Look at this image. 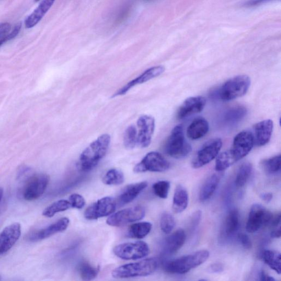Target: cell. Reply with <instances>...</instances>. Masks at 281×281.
Here are the masks:
<instances>
[{
    "instance_id": "cell-1",
    "label": "cell",
    "mask_w": 281,
    "mask_h": 281,
    "mask_svg": "<svg viewBox=\"0 0 281 281\" xmlns=\"http://www.w3.org/2000/svg\"><path fill=\"white\" fill-rule=\"evenodd\" d=\"M111 142L108 134H103L85 149L79 158L78 166L83 172H89L95 168L105 157Z\"/></svg>"
},
{
    "instance_id": "cell-28",
    "label": "cell",
    "mask_w": 281,
    "mask_h": 281,
    "mask_svg": "<svg viewBox=\"0 0 281 281\" xmlns=\"http://www.w3.org/2000/svg\"><path fill=\"white\" fill-rule=\"evenodd\" d=\"M263 261L274 271L280 275L281 272L280 253L272 250H266L263 255Z\"/></svg>"
},
{
    "instance_id": "cell-22",
    "label": "cell",
    "mask_w": 281,
    "mask_h": 281,
    "mask_svg": "<svg viewBox=\"0 0 281 281\" xmlns=\"http://www.w3.org/2000/svg\"><path fill=\"white\" fill-rule=\"evenodd\" d=\"M186 235L183 229H179L165 240L164 244V252L171 255L178 251L185 242Z\"/></svg>"
},
{
    "instance_id": "cell-43",
    "label": "cell",
    "mask_w": 281,
    "mask_h": 281,
    "mask_svg": "<svg viewBox=\"0 0 281 281\" xmlns=\"http://www.w3.org/2000/svg\"><path fill=\"white\" fill-rule=\"evenodd\" d=\"M274 1V0H249L246 3V6L252 7L256 5H260L269 1Z\"/></svg>"
},
{
    "instance_id": "cell-31",
    "label": "cell",
    "mask_w": 281,
    "mask_h": 281,
    "mask_svg": "<svg viewBox=\"0 0 281 281\" xmlns=\"http://www.w3.org/2000/svg\"><path fill=\"white\" fill-rule=\"evenodd\" d=\"M217 157L216 170L217 172H223L236 163L230 150L220 154Z\"/></svg>"
},
{
    "instance_id": "cell-10",
    "label": "cell",
    "mask_w": 281,
    "mask_h": 281,
    "mask_svg": "<svg viewBox=\"0 0 281 281\" xmlns=\"http://www.w3.org/2000/svg\"><path fill=\"white\" fill-rule=\"evenodd\" d=\"M49 181V176L46 174H36L31 176L22 191L23 199L27 201L38 199L45 192Z\"/></svg>"
},
{
    "instance_id": "cell-48",
    "label": "cell",
    "mask_w": 281,
    "mask_h": 281,
    "mask_svg": "<svg viewBox=\"0 0 281 281\" xmlns=\"http://www.w3.org/2000/svg\"><path fill=\"white\" fill-rule=\"evenodd\" d=\"M281 235V228L274 230L271 234V237L273 239H280Z\"/></svg>"
},
{
    "instance_id": "cell-42",
    "label": "cell",
    "mask_w": 281,
    "mask_h": 281,
    "mask_svg": "<svg viewBox=\"0 0 281 281\" xmlns=\"http://www.w3.org/2000/svg\"><path fill=\"white\" fill-rule=\"evenodd\" d=\"M224 271V267L222 264L215 263L212 264L208 269V272L211 273H220Z\"/></svg>"
},
{
    "instance_id": "cell-46",
    "label": "cell",
    "mask_w": 281,
    "mask_h": 281,
    "mask_svg": "<svg viewBox=\"0 0 281 281\" xmlns=\"http://www.w3.org/2000/svg\"><path fill=\"white\" fill-rule=\"evenodd\" d=\"M261 197L264 202L269 203L273 200V195L272 193H264L261 195Z\"/></svg>"
},
{
    "instance_id": "cell-23",
    "label": "cell",
    "mask_w": 281,
    "mask_h": 281,
    "mask_svg": "<svg viewBox=\"0 0 281 281\" xmlns=\"http://www.w3.org/2000/svg\"><path fill=\"white\" fill-rule=\"evenodd\" d=\"M209 125L208 121L202 117H198L193 120L187 130L189 138L196 140L202 138L208 133Z\"/></svg>"
},
{
    "instance_id": "cell-30",
    "label": "cell",
    "mask_w": 281,
    "mask_h": 281,
    "mask_svg": "<svg viewBox=\"0 0 281 281\" xmlns=\"http://www.w3.org/2000/svg\"><path fill=\"white\" fill-rule=\"evenodd\" d=\"M100 272L98 267L92 266L87 262H81L78 267V272L82 280L91 281L95 279Z\"/></svg>"
},
{
    "instance_id": "cell-47",
    "label": "cell",
    "mask_w": 281,
    "mask_h": 281,
    "mask_svg": "<svg viewBox=\"0 0 281 281\" xmlns=\"http://www.w3.org/2000/svg\"><path fill=\"white\" fill-rule=\"evenodd\" d=\"M261 280L263 281H275V279L269 276L265 272L262 271L261 273Z\"/></svg>"
},
{
    "instance_id": "cell-27",
    "label": "cell",
    "mask_w": 281,
    "mask_h": 281,
    "mask_svg": "<svg viewBox=\"0 0 281 281\" xmlns=\"http://www.w3.org/2000/svg\"><path fill=\"white\" fill-rule=\"evenodd\" d=\"M152 228V225L149 222H141L132 225L128 230V235L130 238L142 239L145 238Z\"/></svg>"
},
{
    "instance_id": "cell-7",
    "label": "cell",
    "mask_w": 281,
    "mask_h": 281,
    "mask_svg": "<svg viewBox=\"0 0 281 281\" xmlns=\"http://www.w3.org/2000/svg\"><path fill=\"white\" fill-rule=\"evenodd\" d=\"M222 146V140L219 138L212 139L206 142L198 151L193 159V168H200L211 162L218 156Z\"/></svg>"
},
{
    "instance_id": "cell-6",
    "label": "cell",
    "mask_w": 281,
    "mask_h": 281,
    "mask_svg": "<svg viewBox=\"0 0 281 281\" xmlns=\"http://www.w3.org/2000/svg\"><path fill=\"white\" fill-rule=\"evenodd\" d=\"M114 254L123 260H137L144 258L150 253V248L145 242L137 241L119 245L114 247Z\"/></svg>"
},
{
    "instance_id": "cell-16",
    "label": "cell",
    "mask_w": 281,
    "mask_h": 281,
    "mask_svg": "<svg viewBox=\"0 0 281 281\" xmlns=\"http://www.w3.org/2000/svg\"><path fill=\"white\" fill-rule=\"evenodd\" d=\"M165 68L162 65L155 66L147 69L142 74L135 79L131 80L128 83L121 88L117 92H115L112 97L122 96L126 94L131 89L137 85L145 83V82L152 80L156 77L161 75L164 73Z\"/></svg>"
},
{
    "instance_id": "cell-37",
    "label": "cell",
    "mask_w": 281,
    "mask_h": 281,
    "mask_svg": "<svg viewBox=\"0 0 281 281\" xmlns=\"http://www.w3.org/2000/svg\"><path fill=\"white\" fill-rule=\"evenodd\" d=\"M175 220L172 214L168 212L164 213L161 216L160 226L163 232L170 234L175 227Z\"/></svg>"
},
{
    "instance_id": "cell-5",
    "label": "cell",
    "mask_w": 281,
    "mask_h": 281,
    "mask_svg": "<svg viewBox=\"0 0 281 281\" xmlns=\"http://www.w3.org/2000/svg\"><path fill=\"white\" fill-rule=\"evenodd\" d=\"M164 150L168 156L181 159L188 156L192 151L191 146L185 140L183 126H176L165 143Z\"/></svg>"
},
{
    "instance_id": "cell-40",
    "label": "cell",
    "mask_w": 281,
    "mask_h": 281,
    "mask_svg": "<svg viewBox=\"0 0 281 281\" xmlns=\"http://www.w3.org/2000/svg\"><path fill=\"white\" fill-rule=\"evenodd\" d=\"M11 31V25L8 23L0 24V46L8 41V35Z\"/></svg>"
},
{
    "instance_id": "cell-39",
    "label": "cell",
    "mask_w": 281,
    "mask_h": 281,
    "mask_svg": "<svg viewBox=\"0 0 281 281\" xmlns=\"http://www.w3.org/2000/svg\"><path fill=\"white\" fill-rule=\"evenodd\" d=\"M69 202L70 203L71 207L75 209H82L85 205L84 198L77 194L70 195L69 198Z\"/></svg>"
},
{
    "instance_id": "cell-2",
    "label": "cell",
    "mask_w": 281,
    "mask_h": 281,
    "mask_svg": "<svg viewBox=\"0 0 281 281\" xmlns=\"http://www.w3.org/2000/svg\"><path fill=\"white\" fill-rule=\"evenodd\" d=\"M209 257V253L208 251H197L164 263V269L165 272L170 274H184L202 265L208 260Z\"/></svg>"
},
{
    "instance_id": "cell-51",
    "label": "cell",
    "mask_w": 281,
    "mask_h": 281,
    "mask_svg": "<svg viewBox=\"0 0 281 281\" xmlns=\"http://www.w3.org/2000/svg\"><path fill=\"white\" fill-rule=\"evenodd\" d=\"M147 1H150V0H147Z\"/></svg>"
},
{
    "instance_id": "cell-29",
    "label": "cell",
    "mask_w": 281,
    "mask_h": 281,
    "mask_svg": "<svg viewBox=\"0 0 281 281\" xmlns=\"http://www.w3.org/2000/svg\"><path fill=\"white\" fill-rule=\"evenodd\" d=\"M253 172L251 163L247 162L241 165L237 174L235 184L239 188L244 187L251 177Z\"/></svg>"
},
{
    "instance_id": "cell-32",
    "label": "cell",
    "mask_w": 281,
    "mask_h": 281,
    "mask_svg": "<svg viewBox=\"0 0 281 281\" xmlns=\"http://www.w3.org/2000/svg\"><path fill=\"white\" fill-rule=\"evenodd\" d=\"M71 207L69 201L61 200L55 202L43 211L42 215L47 218H52L55 214L68 210Z\"/></svg>"
},
{
    "instance_id": "cell-20",
    "label": "cell",
    "mask_w": 281,
    "mask_h": 281,
    "mask_svg": "<svg viewBox=\"0 0 281 281\" xmlns=\"http://www.w3.org/2000/svg\"><path fill=\"white\" fill-rule=\"evenodd\" d=\"M147 186L146 181L126 186L118 196L119 205L123 206L133 202Z\"/></svg>"
},
{
    "instance_id": "cell-4",
    "label": "cell",
    "mask_w": 281,
    "mask_h": 281,
    "mask_svg": "<svg viewBox=\"0 0 281 281\" xmlns=\"http://www.w3.org/2000/svg\"><path fill=\"white\" fill-rule=\"evenodd\" d=\"M251 84L250 77L239 75L226 81L217 91V97L223 101H230L242 97L249 91Z\"/></svg>"
},
{
    "instance_id": "cell-17",
    "label": "cell",
    "mask_w": 281,
    "mask_h": 281,
    "mask_svg": "<svg viewBox=\"0 0 281 281\" xmlns=\"http://www.w3.org/2000/svg\"><path fill=\"white\" fill-rule=\"evenodd\" d=\"M69 219L67 218L60 219L45 229L36 231L27 237V240L31 242H37L47 239L54 234L63 232L67 229L69 224Z\"/></svg>"
},
{
    "instance_id": "cell-50",
    "label": "cell",
    "mask_w": 281,
    "mask_h": 281,
    "mask_svg": "<svg viewBox=\"0 0 281 281\" xmlns=\"http://www.w3.org/2000/svg\"><path fill=\"white\" fill-rule=\"evenodd\" d=\"M40 1V0H35V2H38V1Z\"/></svg>"
},
{
    "instance_id": "cell-24",
    "label": "cell",
    "mask_w": 281,
    "mask_h": 281,
    "mask_svg": "<svg viewBox=\"0 0 281 281\" xmlns=\"http://www.w3.org/2000/svg\"><path fill=\"white\" fill-rule=\"evenodd\" d=\"M217 172L209 176L204 183L200 194V199L201 201L209 200L218 188L220 180L223 175V172Z\"/></svg>"
},
{
    "instance_id": "cell-3",
    "label": "cell",
    "mask_w": 281,
    "mask_h": 281,
    "mask_svg": "<svg viewBox=\"0 0 281 281\" xmlns=\"http://www.w3.org/2000/svg\"><path fill=\"white\" fill-rule=\"evenodd\" d=\"M158 265V262L155 259H146L118 267L114 270L112 275L115 279L147 277L156 271Z\"/></svg>"
},
{
    "instance_id": "cell-21",
    "label": "cell",
    "mask_w": 281,
    "mask_h": 281,
    "mask_svg": "<svg viewBox=\"0 0 281 281\" xmlns=\"http://www.w3.org/2000/svg\"><path fill=\"white\" fill-rule=\"evenodd\" d=\"M55 0H43L25 20L26 28L30 29L37 25L49 9L51 8Z\"/></svg>"
},
{
    "instance_id": "cell-11",
    "label": "cell",
    "mask_w": 281,
    "mask_h": 281,
    "mask_svg": "<svg viewBox=\"0 0 281 281\" xmlns=\"http://www.w3.org/2000/svg\"><path fill=\"white\" fill-rule=\"evenodd\" d=\"M273 214L261 205L252 206L246 225L247 232L255 233L262 228L271 223Z\"/></svg>"
},
{
    "instance_id": "cell-49",
    "label": "cell",
    "mask_w": 281,
    "mask_h": 281,
    "mask_svg": "<svg viewBox=\"0 0 281 281\" xmlns=\"http://www.w3.org/2000/svg\"><path fill=\"white\" fill-rule=\"evenodd\" d=\"M3 196V190L2 188H1V187H0V202H1V201L2 200Z\"/></svg>"
},
{
    "instance_id": "cell-33",
    "label": "cell",
    "mask_w": 281,
    "mask_h": 281,
    "mask_svg": "<svg viewBox=\"0 0 281 281\" xmlns=\"http://www.w3.org/2000/svg\"><path fill=\"white\" fill-rule=\"evenodd\" d=\"M102 181L107 185H119L124 183V176L122 171L112 169L104 175Z\"/></svg>"
},
{
    "instance_id": "cell-26",
    "label": "cell",
    "mask_w": 281,
    "mask_h": 281,
    "mask_svg": "<svg viewBox=\"0 0 281 281\" xmlns=\"http://www.w3.org/2000/svg\"><path fill=\"white\" fill-rule=\"evenodd\" d=\"M247 113L246 107L242 106L230 108L224 113L223 122L227 125H233L238 123L243 119Z\"/></svg>"
},
{
    "instance_id": "cell-14",
    "label": "cell",
    "mask_w": 281,
    "mask_h": 281,
    "mask_svg": "<svg viewBox=\"0 0 281 281\" xmlns=\"http://www.w3.org/2000/svg\"><path fill=\"white\" fill-rule=\"evenodd\" d=\"M137 125L139 128L137 135V146L141 148L148 147L151 144L155 129V120L150 115H142L137 120Z\"/></svg>"
},
{
    "instance_id": "cell-13",
    "label": "cell",
    "mask_w": 281,
    "mask_h": 281,
    "mask_svg": "<svg viewBox=\"0 0 281 281\" xmlns=\"http://www.w3.org/2000/svg\"><path fill=\"white\" fill-rule=\"evenodd\" d=\"M254 145V138L251 132L242 131L235 136L230 151L237 162L248 155Z\"/></svg>"
},
{
    "instance_id": "cell-8",
    "label": "cell",
    "mask_w": 281,
    "mask_h": 281,
    "mask_svg": "<svg viewBox=\"0 0 281 281\" xmlns=\"http://www.w3.org/2000/svg\"><path fill=\"white\" fill-rule=\"evenodd\" d=\"M145 209L141 206H137L123 209L113 214L107 220V224L113 227H123L125 225L134 223L145 217Z\"/></svg>"
},
{
    "instance_id": "cell-41",
    "label": "cell",
    "mask_w": 281,
    "mask_h": 281,
    "mask_svg": "<svg viewBox=\"0 0 281 281\" xmlns=\"http://www.w3.org/2000/svg\"><path fill=\"white\" fill-rule=\"evenodd\" d=\"M239 239L241 245L246 250H250L252 248V242L249 236L245 234H240L239 235Z\"/></svg>"
},
{
    "instance_id": "cell-25",
    "label": "cell",
    "mask_w": 281,
    "mask_h": 281,
    "mask_svg": "<svg viewBox=\"0 0 281 281\" xmlns=\"http://www.w3.org/2000/svg\"><path fill=\"white\" fill-rule=\"evenodd\" d=\"M189 195L188 192L183 186L178 185L175 191L173 209L175 213H180L184 212L188 206Z\"/></svg>"
},
{
    "instance_id": "cell-35",
    "label": "cell",
    "mask_w": 281,
    "mask_h": 281,
    "mask_svg": "<svg viewBox=\"0 0 281 281\" xmlns=\"http://www.w3.org/2000/svg\"><path fill=\"white\" fill-rule=\"evenodd\" d=\"M137 131L135 126L130 125L126 129L123 137L124 145L128 150H132L137 146Z\"/></svg>"
},
{
    "instance_id": "cell-34",
    "label": "cell",
    "mask_w": 281,
    "mask_h": 281,
    "mask_svg": "<svg viewBox=\"0 0 281 281\" xmlns=\"http://www.w3.org/2000/svg\"><path fill=\"white\" fill-rule=\"evenodd\" d=\"M239 213L237 209L231 211L226 221V233L228 235H232L236 233L239 228Z\"/></svg>"
},
{
    "instance_id": "cell-36",
    "label": "cell",
    "mask_w": 281,
    "mask_h": 281,
    "mask_svg": "<svg viewBox=\"0 0 281 281\" xmlns=\"http://www.w3.org/2000/svg\"><path fill=\"white\" fill-rule=\"evenodd\" d=\"M281 155L265 160L263 165L264 170L270 174H277L281 170Z\"/></svg>"
},
{
    "instance_id": "cell-45",
    "label": "cell",
    "mask_w": 281,
    "mask_h": 281,
    "mask_svg": "<svg viewBox=\"0 0 281 281\" xmlns=\"http://www.w3.org/2000/svg\"><path fill=\"white\" fill-rule=\"evenodd\" d=\"M201 218V212L200 211L197 212L194 215L192 218V224L194 227H196L199 224Z\"/></svg>"
},
{
    "instance_id": "cell-18",
    "label": "cell",
    "mask_w": 281,
    "mask_h": 281,
    "mask_svg": "<svg viewBox=\"0 0 281 281\" xmlns=\"http://www.w3.org/2000/svg\"><path fill=\"white\" fill-rule=\"evenodd\" d=\"M206 104V99L202 96L192 97L186 99L178 112V118L183 119L193 114L202 112Z\"/></svg>"
},
{
    "instance_id": "cell-44",
    "label": "cell",
    "mask_w": 281,
    "mask_h": 281,
    "mask_svg": "<svg viewBox=\"0 0 281 281\" xmlns=\"http://www.w3.org/2000/svg\"><path fill=\"white\" fill-rule=\"evenodd\" d=\"M281 222V214L279 213L275 215V216H273L271 224L274 227H278Z\"/></svg>"
},
{
    "instance_id": "cell-38",
    "label": "cell",
    "mask_w": 281,
    "mask_h": 281,
    "mask_svg": "<svg viewBox=\"0 0 281 281\" xmlns=\"http://www.w3.org/2000/svg\"><path fill=\"white\" fill-rule=\"evenodd\" d=\"M170 184L168 181H160L152 186L154 194L157 197L166 199L168 196Z\"/></svg>"
},
{
    "instance_id": "cell-15",
    "label": "cell",
    "mask_w": 281,
    "mask_h": 281,
    "mask_svg": "<svg viewBox=\"0 0 281 281\" xmlns=\"http://www.w3.org/2000/svg\"><path fill=\"white\" fill-rule=\"evenodd\" d=\"M20 235L21 225L19 223H13L5 227L0 233V256L12 249Z\"/></svg>"
},
{
    "instance_id": "cell-19",
    "label": "cell",
    "mask_w": 281,
    "mask_h": 281,
    "mask_svg": "<svg viewBox=\"0 0 281 281\" xmlns=\"http://www.w3.org/2000/svg\"><path fill=\"white\" fill-rule=\"evenodd\" d=\"M274 129V123L271 119L262 121L254 126L253 134L255 144L258 146H265L271 139Z\"/></svg>"
},
{
    "instance_id": "cell-12",
    "label": "cell",
    "mask_w": 281,
    "mask_h": 281,
    "mask_svg": "<svg viewBox=\"0 0 281 281\" xmlns=\"http://www.w3.org/2000/svg\"><path fill=\"white\" fill-rule=\"evenodd\" d=\"M117 208V202L113 198H101L86 209L84 217L88 220H97L112 215Z\"/></svg>"
},
{
    "instance_id": "cell-9",
    "label": "cell",
    "mask_w": 281,
    "mask_h": 281,
    "mask_svg": "<svg viewBox=\"0 0 281 281\" xmlns=\"http://www.w3.org/2000/svg\"><path fill=\"white\" fill-rule=\"evenodd\" d=\"M170 163L161 153L151 152L146 154L134 168L135 173L164 172L170 168Z\"/></svg>"
}]
</instances>
